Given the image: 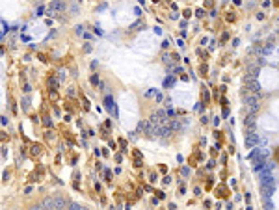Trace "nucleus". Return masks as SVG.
<instances>
[{
  "label": "nucleus",
  "instance_id": "f257e3e1",
  "mask_svg": "<svg viewBox=\"0 0 279 210\" xmlns=\"http://www.w3.org/2000/svg\"><path fill=\"white\" fill-rule=\"evenodd\" d=\"M244 104H246L249 113H257L259 112V95L257 93H251V91H246L244 93Z\"/></svg>",
  "mask_w": 279,
  "mask_h": 210
},
{
  "label": "nucleus",
  "instance_id": "f03ea898",
  "mask_svg": "<svg viewBox=\"0 0 279 210\" xmlns=\"http://www.w3.org/2000/svg\"><path fill=\"white\" fill-rule=\"evenodd\" d=\"M67 203L63 199H58V197H49V199H45L37 208H65Z\"/></svg>",
  "mask_w": 279,
  "mask_h": 210
},
{
  "label": "nucleus",
  "instance_id": "7ed1b4c3",
  "mask_svg": "<svg viewBox=\"0 0 279 210\" xmlns=\"http://www.w3.org/2000/svg\"><path fill=\"white\" fill-rule=\"evenodd\" d=\"M244 86H246V89H249L251 93H257V95H261V86H259V82L255 80V78L246 76V78H244Z\"/></svg>",
  "mask_w": 279,
  "mask_h": 210
},
{
  "label": "nucleus",
  "instance_id": "20e7f679",
  "mask_svg": "<svg viewBox=\"0 0 279 210\" xmlns=\"http://www.w3.org/2000/svg\"><path fill=\"white\" fill-rule=\"evenodd\" d=\"M257 143H261V138L255 134V132H249V134H246V147L247 149H251V147H255Z\"/></svg>",
  "mask_w": 279,
  "mask_h": 210
},
{
  "label": "nucleus",
  "instance_id": "39448f33",
  "mask_svg": "<svg viewBox=\"0 0 279 210\" xmlns=\"http://www.w3.org/2000/svg\"><path fill=\"white\" fill-rule=\"evenodd\" d=\"M255 125H257V117H255V113H247L246 119H244V127H246L249 132H253V130H255Z\"/></svg>",
  "mask_w": 279,
  "mask_h": 210
},
{
  "label": "nucleus",
  "instance_id": "423d86ee",
  "mask_svg": "<svg viewBox=\"0 0 279 210\" xmlns=\"http://www.w3.org/2000/svg\"><path fill=\"white\" fill-rule=\"evenodd\" d=\"M246 73H247V76H249V78H257V75H259V67H257V65H246Z\"/></svg>",
  "mask_w": 279,
  "mask_h": 210
},
{
  "label": "nucleus",
  "instance_id": "0eeeda50",
  "mask_svg": "<svg viewBox=\"0 0 279 210\" xmlns=\"http://www.w3.org/2000/svg\"><path fill=\"white\" fill-rule=\"evenodd\" d=\"M50 9H56V11H63V9H65V2H63V0H52V4H50Z\"/></svg>",
  "mask_w": 279,
  "mask_h": 210
},
{
  "label": "nucleus",
  "instance_id": "6e6552de",
  "mask_svg": "<svg viewBox=\"0 0 279 210\" xmlns=\"http://www.w3.org/2000/svg\"><path fill=\"white\" fill-rule=\"evenodd\" d=\"M247 65H257V67H262V65H264V60H262V56H255V58H249V60H247Z\"/></svg>",
  "mask_w": 279,
  "mask_h": 210
},
{
  "label": "nucleus",
  "instance_id": "1a4fd4ad",
  "mask_svg": "<svg viewBox=\"0 0 279 210\" xmlns=\"http://www.w3.org/2000/svg\"><path fill=\"white\" fill-rule=\"evenodd\" d=\"M169 127H171L175 132H180V130H182V125H180L177 119H169Z\"/></svg>",
  "mask_w": 279,
  "mask_h": 210
},
{
  "label": "nucleus",
  "instance_id": "9d476101",
  "mask_svg": "<svg viewBox=\"0 0 279 210\" xmlns=\"http://www.w3.org/2000/svg\"><path fill=\"white\" fill-rule=\"evenodd\" d=\"M106 108H108V110H110V112H113V101H112V99H110V97H108V99H106Z\"/></svg>",
  "mask_w": 279,
  "mask_h": 210
},
{
  "label": "nucleus",
  "instance_id": "9b49d317",
  "mask_svg": "<svg viewBox=\"0 0 279 210\" xmlns=\"http://www.w3.org/2000/svg\"><path fill=\"white\" fill-rule=\"evenodd\" d=\"M39 153H41V147H39V145H34V147H32V154H39Z\"/></svg>",
  "mask_w": 279,
  "mask_h": 210
},
{
  "label": "nucleus",
  "instance_id": "f8f14e48",
  "mask_svg": "<svg viewBox=\"0 0 279 210\" xmlns=\"http://www.w3.org/2000/svg\"><path fill=\"white\" fill-rule=\"evenodd\" d=\"M180 173H182V175H186V177H188V175H190V169H188V168H182V169H180Z\"/></svg>",
  "mask_w": 279,
  "mask_h": 210
},
{
  "label": "nucleus",
  "instance_id": "ddd939ff",
  "mask_svg": "<svg viewBox=\"0 0 279 210\" xmlns=\"http://www.w3.org/2000/svg\"><path fill=\"white\" fill-rule=\"evenodd\" d=\"M49 86H50V87H56V86H58V82H56V80H52V78H50V80H49Z\"/></svg>",
  "mask_w": 279,
  "mask_h": 210
}]
</instances>
